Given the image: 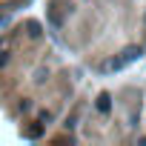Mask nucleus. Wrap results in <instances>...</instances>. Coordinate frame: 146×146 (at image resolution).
Instances as JSON below:
<instances>
[{
    "label": "nucleus",
    "instance_id": "f257e3e1",
    "mask_svg": "<svg viewBox=\"0 0 146 146\" xmlns=\"http://www.w3.org/2000/svg\"><path fill=\"white\" fill-rule=\"evenodd\" d=\"M137 54H140L137 49H126V52H123L117 60H112V69H120V66H126V63H129V60H135Z\"/></svg>",
    "mask_w": 146,
    "mask_h": 146
},
{
    "label": "nucleus",
    "instance_id": "f03ea898",
    "mask_svg": "<svg viewBox=\"0 0 146 146\" xmlns=\"http://www.w3.org/2000/svg\"><path fill=\"white\" fill-rule=\"evenodd\" d=\"M109 109H112V103H109V95H106V92H103V95H98V112H103V115H106Z\"/></svg>",
    "mask_w": 146,
    "mask_h": 146
},
{
    "label": "nucleus",
    "instance_id": "7ed1b4c3",
    "mask_svg": "<svg viewBox=\"0 0 146 146\" xmlns=\"http://www.w3.org/2000/svg\"><path fill=\"white\" fill-rule=\"evenodd\" d=\"M29 35H32V37H37V35H40V32H37V23H29Z\"/></svg>",
    "mask_w": 146,
    "mask_h": 146
}]
</instances>
